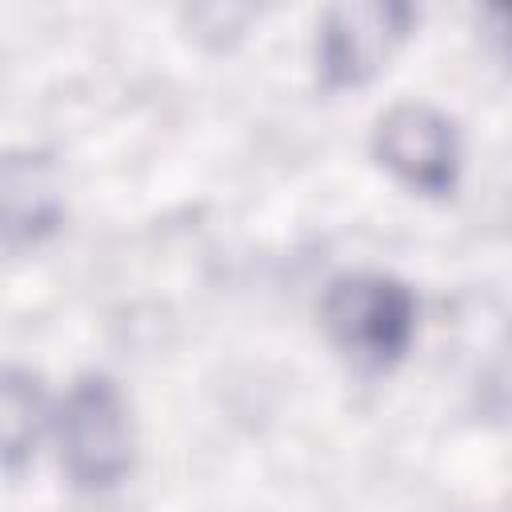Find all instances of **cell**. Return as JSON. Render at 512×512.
<instances>
[{"instance_id": "2", "label": "cell", "mask_w": 512, "mask_h": 512, "mask_svg": "<svg viewBox=\"0 0 512 512\" xmlns=\"http://www.w3.org/2000/svg\"><path fill=\"white\" fill-rule=\"evenodd\" d=\"M60 460L80 488H112L132 464V420L104 372H84L60 408Z\"/></svg>"}, {"instance_id": "1", "label": "cell", "mask_w": 512, "mask_h": 512, "mask_svg": "<svg viewBox=\"0 0 512 512\" xmlns=\"http://www.w3.org/2000/svg\"><path fill=\"white\" fill-rule=\"evenodd\" d=\"M324 324L332 340L364 368H392L416 332V300L408 284L384 272H348L328 284Z\"/></svg>"}, {"instance_id": "3", "label": "cell", "mask_w": 512, "mask_h": 512, "mask_svg": "<svg viewBox=\"0 0 512 512\" xmlns=\"http://www.w3.org/2000/svg\"><path fill=\"white\" fill-rule=\"evenodd\" d=\"M380 164L424 196H448L460 172V140L444 112L432 104H396L376 124Z\"/></svg>"}, {"instance_id": "4", "label": "cell", "mask_w": 512, "mask_h": 512, "mask_svg": "<svg viewBox=\"0 0 512 512\" xmlns=\"http://www.w3.org/2000/svg\"><path fill=\"white\" fill-rule=\"evenodd\" d=\"M412 20L408 4L364 0L332 4L320 20V76L332 88H356L380 72Z\"/></svg>"}, {"instance_id": "6", "label": "cell", "mask_w": 512, "mask_h": 512, "mask_svg": "<svg viewBox=\"0 0 512 512\" xmlns=\"http://www.w3.org/2000/svg\"><path fill=\"white\" fill-rule=\"evenodd\" d=\"M44 424V392L32 372L0 368V464L16 468Z\"/></svg>"}, {"instance_id": "5", "label": "cell", "mask_w": 512, "mask_h": 512, "mask_svg": "<svg viewBox=\"0 0 512 512\" xmlns=\"http://www.w3.org/2000/svg\"><path fill=\"white\" fill-rule=\"evenodd\" d=\"M56 220L52 180L40 164L16 160L0 172V232L16 240H32Z\"/></svg>"}]
</instances>
